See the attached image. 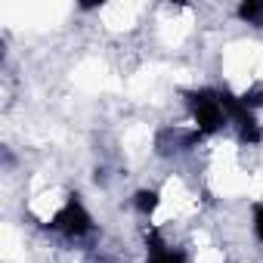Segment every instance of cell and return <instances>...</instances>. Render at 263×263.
Segmentation results:
<instances>
[{"instance_id":"cell-5","label":"cell","mask_w":263,"mask_h":263,"mask_svg":"<svg viewBox=\"0 0 263 263\" xmlns=\"http://www.w3.org/2000/svg\"><path fill=\"white\" fill-rule=\"evenodd\" d=\"M238 19H245L248 25H263V4L260 0H245V4H238Z\"/></svg>"},{"instance_id":"cell-2","label":"cell","mask_w":263,"mask_h":263,"mask_svg":"<svg viewBox=\"0 0 263 263\" xmlns=\"http://www.w3.org/2000/svg\"><path fill=\"white\" fill-rule=\"evenodd\" d=\"M47 226L56 229V232H62V235H68V238H81V235H87L93 229V220H90L87 208L81 204V198L78 195H68V201L53 214V220Z\"/></svg>"},{"instance_id":"cell-3","label":"cell","mask_w":263,"mask_h":263,"mask_svg":"<svg viewBox=\"0 0 263 263\" xmlns=\"http://www.w3.org/2000/svg\"><path fill=\"white\" fill-rule=\"evenodd\" d=\"M201 130H183V127H164L161 134L155 137V152L161 158H171L177 152H192L201 143Z\"/></svg>"},{"instance_id":"cell-6","label":"cell","mask_w":263,"mask_h":263,"mask_svg":"<svg viewBox=\"0 0 263 263\" xmlns=\"http://www.w3.org/2000/svg\"><path fill=\"white\" fill-rule=\"evenodd\" d=\"M134 208H137L143 217H149V214L158 208V192H155V189H140V192L134 195Z\"/></svg>"},{"instance_id":"cell-9","label":"cell","mask_w":263,"mask_h":263,"mask_svg":"<svg viewBox=\"0 0 263 263\" xmlns=\"http://www.w3.org/2000/svg\"><path fill=\"white\" fill-rule=\"evenodd\" d=\"M254 235L263 241V201L254 204Z\"/></svg>"},{"instance_id":"cell-7","label":"cell","mask_w":263,"mask_h":263,"mask_svg":"<svg viewBox=\"0 0 263 263\" xmlns=\"http://www.w3.org/2000/svg\"><path fill=\"white\" fill-rule=\"evenodd\" d=\"M238 140H241L245 146H254V143H260V140H263V130H260L257 118H251V121L238 124Z\"/></svg>"},{"instance_id":"cell-4","label":"cell","mask_w":263,"mask_h":263,"mask_svg":"<svg viewBox=\"0 0 263 263\" xmlns=\"http://www.w3.org/2000/svg\"><path fill=\"white\" fill-rule=\"evenodd\" d=\"M146 248H149V263H186L183 251H171L155 229L146 232Z\"/></svg>"},{"instance_id":"cell-1","label":"cell","mask_w":263,"mask_h":263,"mask_svg":"<svg viewBox=\"0 0 263 263\" xmlns=\"http://www.w3.org/2000/svg\"><path fill=\"white\" fill-rule=\"evenodd\" d=\"M186 99H189V108H192V118H195V130H201V134H217L229 121L220 108L217 90H192V93H186Z\"/></svg>"},{"instance_id":"cell-8","label":"cell","mask_w":263,"mask_h":263,"mask_svg":"<svg viewBox=\"0 0 263 263\" xmlns=\"http://www.w3.org/2000/svg\"><path fill=\"white\" fill-rule=\"evenodd\" d=\"M241 102H245L251 111H254V108H260V105H263V87H254V90H248V93L241 96Z\"/></svg>"}]
</instances>
